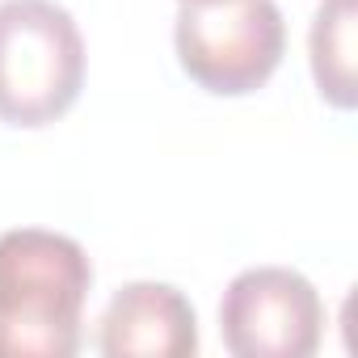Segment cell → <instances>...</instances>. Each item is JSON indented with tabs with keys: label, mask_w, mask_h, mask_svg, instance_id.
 <instances>
[{
	"label": "cell",
	"mask_w": 358,
	"mask_h": 358,
	"mask_svg": "<svg viewBox=\"0 0 358 358\" xmlns=\"http://www.w3.org/2000/svg\"><path fill=\"white\" fill-rule=\"evenodd\" d=\"M93 266L72 236L0 232V358H72Z\"/></svg>",
	"instance_id": "1"
},
{
	"label": "cell",
	"mask_w": 358,
	"mask_h": 358,
	"mask_svg": "<svg viewBox=\"0 0 358 358\" xmlns=\"http://www.w3.org/2000/svg\"><path fill=\"white\" fill-rule=\"evenodd\" d=\"M85 85V38L55 0H0V122L47 127Z\"/></svg>",
	"instance_id": "2"
},
{
	"label": "cell",
	"mask_w": 358,
	"mask_h": 358,
	"mask_svg": "<svg viewBox=\"0 0 358 358\" xmlns=\"http://www.w3.org/2000/svg\"><path fill=\"white\" fill-rule=\"evenodd\" d=\"M182 72L215 93L245 97L262 89L287 51V22L274 0H194L173 26Z\"/></svg>",
	"instance_id": "3"
},
{
	"label": "cell",
	"mask_w": 358,
	"mask_h": 358,
	"mask_svg": "<svg viewBox=\"0 0 358 358\" xmlns=\"http://www.w3.org/2000/svg\"><path fill=\"white\" fill-rule=\"evenodd\" d=\"M220 333L236 358H308L324 333V303L299 270L253 266L228 282Z\"/></svg>",
	"instance_id": "4"
},
{
	"label": "cell",
	"mask_w": 358,
	"mask_h": 358,
	"mask_svg": "<svg viewBox=\"0 0 358 358\" xmlns=\"http://www.w3.org/2000/svg\"><path fill=\"white\" fill-rule=\"evenodd\" d=\"M106 358H190L199 350V316L169 282H127L101 312Z\"/></svg>",
	"instance_id": "5"
},
{
	"label": "cell",
	"mask_w": 358,
	"mask_h": 358,
	"mask_svg": "<svg viewBox=\"0 0 358 358\" xmlns=\"http://www.w3.org/2000/svg\"><path fill=\"white\" fill-rule=\"evenodd\" d=\"M354 30H358V0H320L308 51H312V76L316 89L329 106L354 110L358 89H354Z\"/></svg>",
	"instance_id": "6"
},
{
	"label": "cell",
	"mask_w": 358,
	"mask_h": 358,
	"mask_svg": "<svg viewBox=\"0 0 358 358\" xmlns=\"http://www.w3.org/2000/svg\"><path fill=\"white\" fill-rule=\"evenodd\" d=\"M182 5H194V0H182Z\"/></svg>",
	"instance_id": "7"
}]
</instances>
